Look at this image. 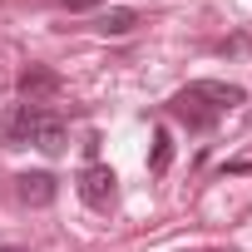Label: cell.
I'll return each instance as SVG.
<instances>
[{
    "mask_svg": "<svg viewBox=\"0 0 252 252\" xmlns=\"http://www.w3.org/2000/svg\"><path fill=\"white\" fill-rule=\"evenodd\" d=\"M218 50H222V55H247V50H252V40H247V35H237V40H222Z\"/></svg>",
    "mask_w": 252,
    "mask_h": 252,
    "instance_id": "30bf717a",
    "label": "cell"
},
{
    "mask_svg": "<svg viewBox=\"0 0 252 252\" xmlns=\"http://www.w3.org/2000/svg\"><path fill=\"white\" fill-rule=\"evenodd\" d=\"M60 89H64V79H60L55 69H45V64H25V69H20V99L45 104V99H55Z\"/></svg>",
    "mask_w": 252,
    "mask_h": 252,
    "instance_id": "5b68a950",
    "label": "cell"
},
{
    "mask_svg": "<svg viewBox=\"0 0 252 252\" xmlns=\"http://www.w3.org/2000/svg\"><path fill=\"white\" fill-rule=\"evenodd\" d=\"M168 114H173L178 124H188V129H193V134H208V129H213V124L222 119V114H218V109H208V104H203V99H198L193 89H178V94L168 99Z\"/></svg>",
    "mask_w": 252,
    "mask_h": 252,
    "instance_id": "3957f363",
    "label": "cell"
},
{
    "mask_svg": "<svg viewBox=\"0 0 252 252\" xmlns=\"http://www.w3.org/2000/svg\"><path fill=\"white\" fill-rule=\"evenodd\" d=\"M0 252H25V247H0Z\"/></svg>",
    "mask_w": 252,
    "mask_h": 252,
    "instance_id": "7c38bea8",
    "label": "cell"
},
{
    "mask_svg": "<svg viewBox=\"0 0 252 252\" xmlns=\"http://www.w3.org/2000/svg\"><path fill=\"white\" fill-rule=\"evenodd\" d=\"M203 252H222V247H203Z\"/></svg>",
    "mask_w": 252,
    "mask_h": 252,
    "instance_id": "4fadbf2b",
    "label": "cell"
},
{
    "mask_svg": "<svg viewBox=\"0 0 252 252\" xmlns=\"http://www.w3.org/2000/svg\"><path fill=\"white\" fill-rule=\"evenodd\" d=\"M15 198L25 208H50L60 198V183H55V173H20L15 178Z\"/></svg>",
    "mask_w": 252,
    "mask_h": 252,
    "instance_id": "8992f818",
    "label": "cell"
},
{
    "mask_svg": "<svg viewBox=\"0 0 252 252\" xmlns=\"http://www.w3.org/2000/svg\"><path fill=\"white\" fill-rule=\"evenodd\" d=\"M35 149H40L45 158H64V154H69V124H64L60 114H45V119H40Z\"/></svg>",
    "mask_w": 252,
    "mask_h": 252,
    "instance_id": "52a82bcc",
    "label": "cell"
},
{
    "mask_svg": "<svg viewBox=\"0 0 252 252\" xmlns=\"http://www.w3.org/2000/svg\"><path fill=\"white\" fill-rule=\"evenodd\" d=\"M45 114H50V109H45V104H30V99L10 104L5 129H0V144H5V149H30V144H35V129H40V119H45Z\"/></svg>",
    "mask_w": 252,
    "mask_h": 252,
    "instance_id": "6da1fadb",
    "label": "cell"
},
{
    "mask_svg": "<svg viewBox=\"0 0 252 252\" xmlns=\"http://www.w3.org/2000/svg\"><path fill=\"white\" fill-rule=\"evenodd\" d=\"M168 163H173V134L163 129H154V149H149V173H168Z\"/></svg>",
    "mask_w": 252,
    "mask_h": 252,
    "instance_id": "9c48e42d",
    "label": "cell"
},
{
    "mask_svg": "<svg viewBox=\"0 0 252 252\" xmlns=\"http://www.w3.org/2000/svg\"><path fill=\"white\" fill-rule=\"evenodd\" d=\"M94 5H104V0H64V10H94Z\"/></svg>",
    "mask_w": 252,
    "mask_h": 252,
    "instance_id": "8fae6325",
    "label": "cell"
},
{
    "mask_svg": "<svg viewBox=\"0 0 252 252\" xmlns=\"http://www.w3.org/2000/svg\"><path fill=\"white\" fill-rule=\"evenodd\" d=\"M79 198H84V208L109 213L114 198H119V173H114L109 163H89V168L79 173Z\"/></svg>",
    "mask_w": 252,
    "mask_h": 252,
    "instance_id": "7a4b0ae2",
    "label": "cell"
},
{
    "mask_svg": "<svg viewBox=\"0 0 252 252\" xmlns=\"http://www.w3.org/2000/svg\"><path fill=\"white\" fill-rule=\"evenodd\" d=\"M188 89H193L208 109H218V114H227V109L247 104V89H242V84H227V79H193Z\"/></svg>",
    "mask_w": 252,
    "mask_h": 252,
    "instance_id": "277c9868",
    "label": "cell"
},
{
    "mask_svg": "<svg viewBox=\"0 0 252 252\" xmlns=\"http://www.w3.org/2000/svg\"><path fill=\"white\" fill-rule=\"evenodd\" d=\"M139 25V10H129V5H114V10H104L99 20H94V30L104 35V40H119V35H129Z\"/></svg>",
    "mask_w": 252,
    "mask_h": 252,
    "instance_id": "ba28073f",
    "label": "cell"
}]
</instances>
